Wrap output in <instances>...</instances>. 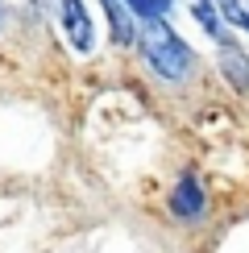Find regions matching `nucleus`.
Wrapping results in <instances>:
<instances>
[{"label": "nucleus", "mask_w": 249, "mask_h": 253, "mask_svg": "<svg viewBox=\"0 0 249 253\" xmlns=\"http://www.w3.org/2000/svg\"><path fill=\"white\" fill-rule=\"evenodd\" d=\"M124 8H129V17H137V21H162L166 13H170V0H121Z\"/></svg>", "instance_id": "nucleus-6"}, {"label": "nucleus", "mask_w": 249, "mask_h": 253, "mask_svg": "<svg viewBox=\"0 0 249 253\" xmlns=\"http://www.w3.org/2000/svg\"><path fill=\"white\" fill-rule=\"evenodd\" d=\"M212 8H216V17H224L228 25H237L241 34H249V13H245V4H241V0H216Z\"/></svg>", "instance_id": "nucleus-7"}, {"label": "nucleus", "mask_w": 249, "mask_h": 253, "mask_svg": "<svg viewBox=\"0 0 249 253\" xmlns=\"http://www.w3.org/2000/svg\"><path fill=\"white\" fill-rule=\"evenodd\" d=\"M141 54H145V62H150V71L158 79H170V83H179V79H187L191 75V62H195V54H191V46L174 34L170 25H162V21H150V25L141 29Z\"/></svg>", "instance_id": "nucleus-1"}, {"label": "nucleus", "mask_w": 249, "mask_h": 253, "mask_svg": "<svg viewBox=\"0 0 249 253\" xmlns=\"http://www.w3.org/2000/svg\"><path fill=\"white\" fill-rule=\"evenodd\" d=\"M204 187H200V178L195 174H183L179 183H174V191H170V212L179 216V220H200L204 216Z\"/></svg>", "instance_id": "nucleus-4"}, {"label": "nucleus", "mask_w": 249, "mask_h": 253, "mask_svg": "<svg viewBox=\"0 0 249 253\" xmlns=\"http://www.w3.org/2000/svg\"><path fill=\"white\" fill-rule=\"evenodd\" d=\"M100 8H104V17H108L112 42H117V46H133V42H137V29H133L129 8H124L121 0H100Z\"/></svg>", "instance_id": "nucleus-5"}, {"label": "nucleus", "mask_w": 249, "mask_h": 253, "mask_svg": "<svg viewBox=\"0 0 249 253\" xmlns=\"http://www.w3.org/2000/svg\"><path fill=\"white\" fill-rule=\"evenodd\" d=\"M58 25H62V38L75 54H91L96 46V21H91V8L87 0H58Z\"/></svg>", "instance_id": "nucleus-2"}, {"label": "nucleus", "mask_w": 249, "mask_h": 253, "mask_svg": "<svg viewBox=\"0 0 249 253\" xmlns=\"http://www.w3.org/2000/svg\"><path fill=\"white\" fill-rule=\"evenodd\" d=\"M216 62H220V75L228 79L233 91H249V54L237 42L220 38V50H216Z\"/></svg>", "instance_id": "nucleus-3"}, {"label": "nucleus", "mask_w": 249, "mask_h": 253, "mask_svg": "<svg viewBox=\"0 0 249 253\" xmlns=\"http://www.w3.org/2000/svg\"><path fill=\"white\" fill-rule=\"evenodd\" d=\"M191 17L200 21V29H204V34H212V38H220V17H216V8H212V0H191Z\"/></svg>", "instance_id": "nucleus-8"}, {"label": "nucleus", "mask_w": 249, "mask_h": 253, "mask_svg": "<svg viewBox=\"0 0 249 253\" xmlns=\"http://www.w3.org/2000/svg\"><path fill=\"white\" fill-rule=\"evenodd\" d=\"M0 25H4V4H0Z\"/></svg>", "instance_id": "nucleus-9"}]
</instances>
